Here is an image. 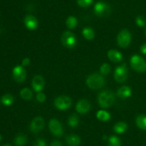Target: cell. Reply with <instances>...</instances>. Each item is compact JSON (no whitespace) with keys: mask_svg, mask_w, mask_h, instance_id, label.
I'll use <instances>...</instances> for the list:
<instances>
[{"mask_svg":"<svg viewBox=\"0 0 146 146\" xmlns=\"http://www.w3.org/2000/svg\"><path fill=\"white\" fill-rule=\"evenodd\" d=\"M20 96L21 98L26 101H29L32 98V91L29 89V88H24L20 91Z\"/></svg>","mask_w":146,"mask_h":146,"instance_id":"24","label":"cell"},{"mask_svg":"<svg viewBox=\"0 0 146 146\" xmlns=\"http://www.w3.org/2000/svg\"><path fill=\"white\" fill-rule=\"evenodd\" d=\"M14 142L17 146H24L27 143V138L23 134H19L14 138Z\"/></svg>","mask_w":146,"mask_h":146,"instance_id":"20","label":"cell"},{"mask_svg":"<svg viewBox=\"0 0 146 146\" xmlns=\"http://www.w3.org/2000/svg\"><path fill=\"white\" fill-rule=\"evenodd\" d=\"M76 109L81 114L87 113L91 109V104L86 99L80 100L76 106Z\"/></svg>","mask_w":146,"mask_h":146,"instance_id":"12","label":"cell"},{"mask_svg":"<svg viewBox=\"0 0 146 146\" xmlns=\"http://www.w3.org/2000/svg\"><path fill=\"white\" fill-rule=\"evenodd\" d=\"M115 101V96L111 91L106 90L99 94L98 96V101L100 106L103 108H107L111 106Z\"/></svg>","mask_w":146,"mask_h":146,"instance_id":"1","label":"cell"},{"mask_svg":"<svg viewBox=\"0 0 146 146\" xmlns=\"http://www.w3.org/2000/svg\"><path fill=\"white\" fill-rule=\"evenodd\" d=\"M2 146H11L9 145V144H6V145H2Z\"/></svg>","mask_w":146,"mask_h":146,"instance_id":"36","label":"cell"},{"mask_svg":"<svg viewBox=\"0 0 146 146\" xmlns=\"http://www.w3.org/2000/svg\"><path fill=\"white\" fill-rule=\"evenodd\" d=\"M105 83L106 81L103 76L98 74H91L86 79L87 86L93 90L99 89L102 88Z\"/></svg>","mask_w":146,"mask_h":146,"instance_id":"2","label":"cell"},{"mask_svg":"<svg viewBox=\"0 0 146 146\" xmlns=\"http://www.w3.org/2000/svg\"><path fill=\"white\" fill-rule=\"evenodd\" d=\"M50 146H63L62 143L58 141H54L51 143Z\"/></svg>","mask_w":146,"mask_h":146,"instance_id":"34","label":"cell"},{"mask_svg":"<svg viewBox=\"0 0 146 146\" xmlns=\"http://www.w3.org/2000/svg\"><path fill=\"white\" fill-rule=\"evenodd\" d=\"M141 51L142 54L146 55V43L145 44H144L141 47Z\"/></svg>","mask_w":146,"mask_h":146,"instance_id":"35","label":"cell"},{"mask_svg":"<svg viewBox=\"0 0 146 146\" xmlns=\"http://www.w3.org/2000/svg\"><path fill=\"white\" fill-rule=\"evenodd\" d=\"M132 91L131 88L128 86H122L117 91V96L121 98H127L131 96Z\"/></svg>","mask_w":146,"mask_h":146,"instance_id":"16","label":"cell"},{"mask_svg":"<svg viewBox=\"0 0 146 146\" xmlns=\"http://www.w3.org/2000/svg\"><path fill=\"white\" fill-rule=\"evenodd\" d=\"M36 100L39 103H44L46 100V96L45 94L43 93H38L36 95Z\"/></svg>","mask_w":146,"mask_h":146,"instance_id":"31","label":"cell"},{"mask_svg":"<svg viewBox=\"0 0 146 146\" xmlns=\"http://www.w3.org/2000/svg\"><path fill=\"white\" fill-rule=\"evenodd\" d=\"M66 26L69 29H74L77 26V24H78V21H77V19L76 17H73V16H70L68 19H66Z\"/></svg>","mask_w":146,"mask_h":146,"instance_id":"25","label":"cell"},{"mask_svg":"<svg viewBox=\"0 0 146 146\" xmlns=\"http://www.w3.org/2000/svg\"><path fill=\"white\" fill-rule=\"evenodd\" d=\"M76 38L71 31H65L61 36V43L64 46L68 48H72L76 44Z\"/></svg>","mask_w":146,"mask_h":146,"instance_id":"5","label":"cell"},{"mask_svg":"<svg viewBox=\"0 0 146 146\" xmlns=\"http://www.w3.org/2000/svg\"><path fill=\"white\" fill-rule=\"evenodd\" d=\"M110 71H111V66L108 64H103L100 68V73L102 75H107V74H109Z\"/></svg>","mask_w":146,"mask_h":146,"instance_id":"28","label":"cell"},{"mask_svg":"<svg viewBox=\"0 0 146 146\" xmlns=\"http://www.w3.org/2000/svg\"><path fill=\"white\" fill-rule=\"evenodd\" d=\"M32 88L36 92H41L45 86V81L41 76L37 75L32 80Z\"/></svg>","mask_w":146,"mask_h":146,"instance_id":"13","label":"cell"},{"mask_svg":"<svg viewBox=\"0 0 146 146\" xmlns=\"http://www.w3.org/2000/svg\"><path fill=\"white\" fill-rule=\"evenodd\" d=\"M82 34L84 38L87 40H92L95 37L94 31L91 28H89V27L84 28L82 31Z\"/></svg>","mask_w":146,"mask_h":146,"instance_id":"21","label":"cell"},{"mask_svg":"<svg viewBox=\"0 0 146 146\" xmlns=\"http://www.w3.org/2000/svg\"><path fill=\"white\" fill-rule=\"evenodd\" d=\"M49 130L53 135L56 137H61L64 133V130H63L62 125L61 123L56 119H51L48 123Z\"/></svg>","mask_w":146,"mask_h":146,"instance_id":"9","label":"cell"},{"mask_svg":"<svg viewBox=\"0 0 146 146\" xmlns=\"http://www.w3.org/2000/svg\"><path fill=\"white\" fill-rule=\"evenodd\" d=\"M1 135H0V141H1Z\"/></svg>","mask_w":146,"mask_h":146,"instance_id":"37","label":"cell"},{"mask_svg":"<svg viewBox=\"0 0 146 146\" xmlns=\"http://www.w3.org/2000/svg\"><path fill=\"white\" fill-rule=\"evenodd\" d=\"M94 12L98 17H107L111 13V7L106 3L98 1L94 6Z\"/></svg>","mask_w":146,"mask_h":146,"instance_id":"6","label":"cell"},{"mask_svg":"<svg viewBox=\"0 0 146 146\" xmlns=\"http://www.w3.org/2000/svg\"><path fill=\"white\" fill-rule=\"evenodd\" d=\"M131 67L138 72H145L146 61L138 55H133L131 58Z\"/></svg>","mask_w":146,"mask_h":146,"instance_id":"3","label":"cell"},{"mask_svg":"<svg viewBox=\"0 0 146 146\" xmlns=\"http://www.w3.org/2000/svg\"><path fill=\"white\" fill-rule=\"evenodd\" d=\"M24 24L29 30H34L38 27V21L33 15H27L24 18Z\"/></svg>","mask_w":146,"mask_h":146,"instance_id":"14","label":"cell"},{"mask_svg":"<svg viewBox=\"0 0 146 146\" xmlns=\"http://www.w3.org/2000/svg\"><path fill=\"white\" fill-rule=\"evenodd\" d=\"M137 126L141 129L146 131V115H138L135 120Z\"/></svg>","mask_w":146,"mask_h":146,"instance_id":"19","label":"cell"},{"mask_svg":"<svg viewBox=\"0 0 146 146\" xmlns=\"http://www.w3.org/2000/svg\"><path fill=\"white\" fill-rule=\"evenodd\" d=\"M131 41V34L129 31L123 29L118 34L117 37V43L118 46L122 48H125L130 44Z\"/></svg>","mask_w":146,"mask_h":146,"instance_id":"7","label":"cell"},{"mask_svg":"<svg viewBox=\"0 0 146 146\" xmlns=\"http://www.w3.org/2000/svg\"><path fill=\"white\" fill-rule=\"evenodd\" d=\"M94 0H77V4L81 7H88L93 4Z\"/></svg>","mask_w":146,"mask_h":146,"instance_id":"29","label":"cell"},{"mask_svg":"<svg viewBox=\"0 0 146 146\" xmlns=\"http://www.w3.org/2000/svg\"><path fill=\"white\" fill-rule=\"evenodd\" d=\"M34 146H46V143L45 142V141H44L43 139L41 138H38L36 141L34 142Z\"/></svg>","mask_w":146,"mask_h":146,"instance_id":"32","label":"cell"},{"mask_svg":"<svg viewBox=\"0 0 146 146\" xmlns=\"http://www.w3.org/2000/svg\"><path fill=\"white\" fill-rule=\"evenodd\" d=\"M14 98L11 94H5L1 98V102L3 105L6 106H9L14 103Z\"/></svg>","mask_w":146,"mask_h":146,"instance_id":"22","label":"cell"},{"mask_svg":"<svg viewBox=\"0 0 146 146\" xmlns=\"http://www.w3.org/2000/svg\"><path fill=\"white\" fill-rule=\"evenodd\" d=\"M44 127V121L41 117H36L32 120L31 124H30V130L31 132L36 133L39 132L43 130Z\"/></svg>","mask_w":146,"mask_h":146,"instance_id":"11","label":"cell"},{"mask_svg":"<svg viewBox=\"0 0 146 146\" xmlns=\"http://www.w3.org/2000/svg\"><path fill=\"white\" fill-rule=\"evenodd\" d=\"M78 123H79V120H78V116L75 114L72 115L71 116L69 117L68 121V123L70 127L71 128H76L78 125Z\"/></svg>","mask_w":146,"mask_h":146,"instance_id":"27","label":"cell"},{"mask_svg":"<svg viewBox=\"0 0 146 146\" xmlns=\"http://www.w3.org/2000/svg\"><path fill=\"white\" fill-rule=\"evenodd\" d=\"M66 142L68 146H78L81 143V138L78 135L71 134L66 137Z\"/></svg>","mask_w":146,"mask_h":146,"instance_id":"17","label":"cell"},{"mask_svg":"<svg viewBox=\"0 0 146 146\" xmlns=\"http://www.w3.org/2000/svg\"><path fill=\"white\" fill-rule=\"evenodd\" d=\"M71 104H72L71 99L69 97L66 96H60L57 97L54 101V106L56 108L61 111H65L69 108Z\"/></svg>","mask_w":146,"mask_h":146,"instance_id":"4","label":"cell"},{"mask_svg":"<svg viewBox=\"0 0 146 146\" xmlns=\"http://www.w3.org/2000/svg\"><path fill=\"white\" fill-rule=\"evenodd\" d=\"M108 140V146H121V140L115 135H112V136L109 137Z\"/></svg>","mask_w":146,"mask_h":146,"instance_id":"26","label":"cell"},{"mask_svg":"<svg viewBox=\"0 0 146 146\" xmlns=\"http://www.w3.org/2000/svg\"><path fill=\"white\" fill-rule=\"evenodd\" d=\"M128 77V68L125 64L118 66L115 70L114 78L118 83H123Z\"/></svg>","mask_w":146,"mask_h":146,"instance_id":"8","label":"cell"},{"mask_svg":"<svg viewBox=\"0 0 146 146\" xmlns=\"http://www.w3.org/2000/svg\"><path fill=\"white\" fill-rule=\"evenodd\" d=\"M108 57L111 61H113L115 63L120 62L123 59L122 54L115 49H111L108 51Z\"/></svg>","mask_w":146,"mask_h":146,"instance_id":"15","label":"cell"},{"mask_svg":"<svg viewBox=\"0 0 146 146\" xmlns=\"http://www.w3.org/2000/svg\"><path fill=\"white\" fill-rule=\"evenodd\" d=\"M135 22L140 27H144L146 25V20L143 16H138L135 19Z\"/></svg>","mask_w":146,"mask_h":146,"instance_id":"30","label":"cell"},{"mask_svg":"<svg viewBox=\"0 0 146 146\" xmlns=\"http://www.w3.org/2000/svg\"><path fill=\"white\" fill-rule=\"evenodd\" d=\"M145 36H146V30H145Z\"/></svg>","mask_w":146,"mask_h":146,"instance_id":"38","label":"cell"},{"mask_svg":"<svg viewBox=\"0 0 146 146\" xmlns=\"http://www.w3.org/2000/svg\"><path fill=\"white\" fill-rule=\"evenodd\" d=\"M127 128H128V125L124 122L117 123L113 127L114 131L118 134H122L125 133L126 131Z\"/></svg>","mask_w":146,"mask_h":146,"instance_id":"18","label":"cell"},{"mask_svg":"<svg viewBox=\"0 0 146 146\" xmlns=\"http://www.w3.org/2000/svg\"><path fill=\"white\" fill-rule=\"evenodd\" d=\"M30 64V59L29 58H25L22 60V62H21V64H22L23 66H27L28 65H29Z\"/></svg>","mask_w":146,"mask_h":146,"instance_id":"33","label":"cell"},{"mask_svg":"<svg viewBox=\"0 0 146 146\" xmlns=\"http://www.w3.org/2000/svg\"><path fill=\"white\" fill-rule=\"evenodd\" d=\"M13 78L17 82L21 83L25 81L27 77V71L23 66H17L12 70Z\"/></svg>","mask_w":146,"mask_h":146,"instance_id":"10","label":"cell"},{"mask_svg":"<svg viewBox=\"0 0 146 146\" xmlns=\"http://www.w3.org/2000/svg\"><path fill=\"white\" fill-rule=\"evenodd\" d=\"M96 117L98 120L101 121H108L111 119V115L109 113L106 111H103V110L98 111Z\"/></svg>","mask_w":146,"mask_h":146,"instance_id":"23","label":"cell"}]
</instances>
